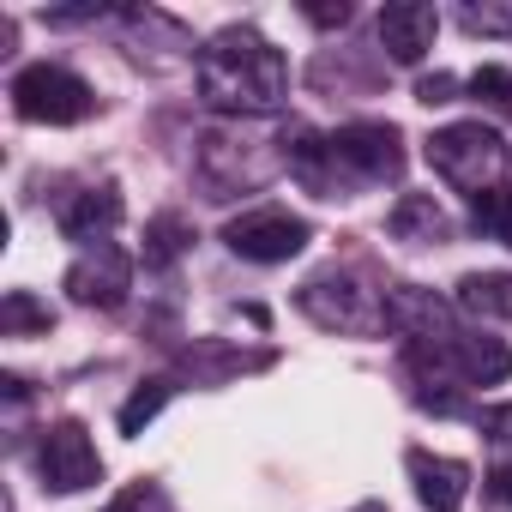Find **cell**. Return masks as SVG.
Returning a JSON list of instances; mask_svg holds the SVG:
<instances>
[{
    "label": "cell",
    "instance_id": "cell-1",
    "mask_svg": "<svg viewBox=\"0 0 512 512\" xmlns=\"http://www.w3.org/2000/svg\"><path fill=\"white\" fill-rule=\"evenodd\" d=\"M199 97L223 115H278L290 97V61L253 25H229L199 49Z\"/></svg>",
    "mask_w": 512,
    "mask_h": 512
},
{
    "label": "cell",
    "instance_id": "cell-2",
    "mask_svg": "<svg viewBox=\"0 0 512 512\" xmlns=\"http://www.w3.org/2000/svg\"><path fill=\"white\" fill-rule=\"evenodd\" d=\"M428 163H434V175L446 181V187H458V193H488V187H500V169H506V139L494 133V127H482V121H452V127H440V133H428Z\"/></svg>",
    "mask_w": 512,
    "mask_h": 512
},
{
    "label": "cell",
    "instance_id": "cell-3",
    "mask_svg": "<svg viewBox=\"0 0 512 512\" xmlns=\"http://www.w3.org/2000/svg\"><path fill=\"white\" fill-rule=\"evenodd\" d=\"M13 109L31 127H79L97 115V91L55 61H31L25 73H13Z\"/></svg>",
    "mask_w": 512,
    "mask_h": 512
},
{
    "label": "cell",
    "instance_id": "cell-4",
    "mask_svg": "<svg viewBox=\"0 0 512 512\" xmlns=\"http://www.w3.org/2000/svg\"><path fill=\"white\" fill-rule=\"evenodd\" d=\"M308 241H314L308 217H296L284 205H253V211L223 223V247L235 253V260H253V266H284Z\"/></svg>",
    "mask_w": 512,
    "mask_h": 512
},
{
    "label": "cell",
    "instance_id": "cell-5",
    "mask_svg": "<svg viewBox=\"0 0 512 512\" xmlns=\"http://www.w3.org/2000/svg\"><path fill=\"white\" fill-rule=\"evenodd\" d=\"M296 302H302V314L314 320V326H326V332H380L386 326V302H380V290H362L350 272H320V278H308L302 290H296Z\"/></svg>",
    "mask_w": 512,
    "mask_h": 512
},
{
    "label": "cell",
    "instance_id": "cell-6",
    "mask_svg": "<svg viewBox=\"0 0 512 512\" xmlns=\"http://www.w3.org/2000/svg\"><path fill=\"white\" fill-rule=\"evenodd\" d=\"M332 163L356 181H398L404 175V133L392 121H344L332 133Z\"/></svg>",
    "mask_w": 512,
    "mask_h": 512
},
{
    "label": "cell",
    "instance_id": "cell-7",
    "mask_svg": "<svg viewBox=\"0 0 512 512\" xmlns=\"http://www.w3.org/2000/svg\"><path fill=\"white\" fill-rule=\"evenodd\" d=\"M37 476L55 494H79V488L103 482V458H97V440L85 434V422L43 428V440H37Z\"/></svg>",
    "mask_w": 512,
    "mask_h": 512
},
{
    "label": "cell",
    "instance_id": "cell-8",
    "mask_svg": "<svg viewBox=\"0 0 512 512\" xmlns=\"http://www.w3.org/2000/svg\"><path fill=\"white\" fill-rule=\"evenodd\" d=\"M127 290H133V260L115 247V241H103V247H85L79 260L67 266V296L79 302V308H121L127 302Z\"/></svg>",
    "mask_w": 512,
    "mask_h": 512
},
{
    "label": "cell",
    "instance_id": "cell-9",
    "mask_svg": "<svg viewBox=\"0 0 512 512\" xmlns=\"http://www.w3.org/2000/svg\"><path fill=\"white\" fill-rule=\"evenodd\" d=\"M380 302H386V326H392L398 338H410V344H440V338H452V308H446L434 290H422V284H392V290H380Z\"/></svg>",
    "mask_w": 512,
    "mask_h": 512
},
{
    "label": "cell",
    "instance_id": "cell-10",
    "mask_svg": "<svg viewBox=\"0 0 512 512\" xmlns=\"http://www.w3.org/2000/svg\"><path fill=\"white\" fill-rule=\"evenodd\" d=\"M440 37V13L422 7V0H392L380 13V49L398 61V67H422V55L434 49Z\"/></svg>",
    "mask_w": 512,
    "mask_h": 512
},
{
    "label": "cell",
    "instance_id": "cell-11",
    "mask_svg": "<svg viewBox=\"0 0 512 512\" xmlns=\"http://www.w3.org/2000/svg\"><path fill=\"white\" fill-rule=\"evenodd\" d=\"M404 464H410L416 500H422L428 512H458V506H464V494H470V464H464V458H446V452L416 446Z\"/></svg>",
    "mask_w": 512,
    "mask_h": 512
},
{
    "label": "cell",
    "instance_id": "cell-12",
    "mask_svg": "<svg viewBox=\"0 0 512 512\" xmlns=\"http://www.w3.org/2000/svg\"><path fill=\"white\" fill-rule=\"evenodd\" d=\"M446 368L464 386H500V380H512V350H506V338H488V332L446 338Z\"/></svg>",
    "mask_w": 512,
    "mask_h": 512
},
{
    "label": "cell",
    "instance_id": "cell-13",
    "mask_svg": "<svg viewBox=\"0 0 512 512\" xmlns=\"http://www.w3.org/2000/svg\"><path fill=\"white\" fill-rule=\"evenodd\" d=\"M121 223V193L115 187H85L61 205V235L67 241H85V247H103L109 229Z\"/></svg>",
    "mask_w": 512,
    "mask_h": 512
},
{
    "label": "cell",
    "instance_id": "cell-14",
    "mask_svg": "<svg viewBox=\"0 0 512 512\" xmlns=\"http://www.w3.org/2000/svg\"><path fill=\"white\" fill-rule=\"evenodd\" d=\"M386 229H392L398 241H446V211H440L434 193H398Z\"/></svg>",
    "mask_w": 512,
    "mask_h": 512
},
{
    "label": "cell",
    "instance_id": "cell-15",
    "mask_svg": "<svg viewBox=\"0 0 512 512\" xmlns=\"http://www.w3.org/2000/svg\"><path fill=\"white\" fill-rule=\"evenodd\" d=\"M187 247H193V223H187L181 211H157V217L145 223V247H139V253H145L151 272H169Z\"/></svg>",
    "mask_w": 512,
    "mask_h": 512
},
{
    "label": "cell",
    "instance_id": "cell-16",
    "mask_svg": "<svg viewBox=\"0 0 512 512\" xmlns=\"http://www.w3.org/2000/svg\"><path fill=\"white\" fill-rule=\"evenodd\" d=\"M482 434H488V488L494 500L512 506V404L482 410Z\"/></svg>",
    "mask_w": 512,
    "mask_h": 512
},
{
    "label": "cell",
    "instance_id": "cell-17",
    "mask_svg": "<svg viewBox=\"0 0 512 512\" xmlns=\"http://www.w3.org/2000/svg\"><path fill=\"white\" fill-rule=\"evenodd\" d=\"M470 223H476V235H488V241L512 247V181H500V187L476 193V199H470Z\"/></svg>",
    "mask_w": 512,
    "mask_h": 512
},
{
    "label": "cell",
    "instance_id": "cell-18",
    "mask_svg": "<svg viewBox=\"0 0 512 512\" xmlns=\"http://www.w3.org/2000/svg\"><path fill=\"white\" fill-rule=\"evenodd\" d=\"M458 308H470V314H512V278H494V272L458 278Z\"/></svg>",
    "mask_w": 512,
    "mask_h": 512
},
{
    "label": "cell",
    "instance_id": "cell-19",
    "mask_svg": "<svg viewBox=\"0 0 512 512\" xmlns=\"http://www.w3.org/2000/svg\"><path fill=\"white\" fill-rule=\"evenodd\" d=\"M55 314L31 296V290H7V302H0V332L7 338H25V332H49Z\"/></svg>",
    "mask_w": 512,
    "mask_h": 512
},
{
    "label": "cell",
    "instance_id": "cell-20",
    "mask_svg": "<svg viewBox=\"0 0 512 512\" xmlns=\"http://www.w3.org/2000/svg\"><path fill=\"white\" fill-rule=\"evenodd\" d=\"M458 25L470 37H512V0H464Z\"/></svg>",
    "mask_w": 512,
    "mask_h": 512
},
{
    "label": "cell",
    "instance_id": "cell-21",
    "mask_svg": "<svg viewBox=\"0 0 512 512\" xmlns=\"http://www.w3.org/2000/svg\"><path fill=\"white\" fill-rule=\"evenodd\" d=\"M169 404V380H145L127 404H121V434H145V422Z\"/></svg>",
    "mask_w": 512,
    "mask_h": 512
},
{
    "label": "cell",
    "instance_id": "cell-22",
    "mask_svg": "<svg viewBox=\"0 0 512 512\" xmlns=\"http://www.w3.org/2000/svg\"><path fill=\"white\" fill-rule=\"evenodd\" d=\"M470 97L488 103L494 115H512V73L506 67H476L470 73Z\"/></svg>",
    "mask_w": 512,
    "mask_h": 512
},
{
    "label": "cell",
    "instance_id": "cell-23",
    "mask_svg": "<svg viewBox=\"0 0 512 512\" xmlns=\"http://www.w3.org/2000/svg\"><path fill=\"white\" fill-rule=\"evenodd\" d=\"M452 97H458V79H452V73H422V79H416V103L440 109V103H452Z\"/></svg>",
    "mask_w": 512,
    "mask_h": 512
},
{
    "label": "cell",
    "instance_id": "cell-24",
    "mask_svg": "<svg viewBox=\"0 0 512 512\" xmlns=\"http://www.w3.org/2000/svg\"><path fill=\"white\" fill-rule=\"evenodd\" d=\"M302 19L320 25V31H332V25H350V7H344V0H338V7H302Z\"/></svg>",
    "mask_w": 512,
    "mask_h": 512
},
{
    "label": "cell",
    "instance_id": "cell-25",
    "mask_svg": "<svg viewBox=\"0 0 512 512\" xmlns=\"http://www.w3.org/2000/svg\"><path fill=\"white\" fill-rule=\"evenodd\" d=\"M0 386H7V398H13V404H19V398H25V392H31V386H25V380H19V374H0Z\"/></svg>",
    "mask_w": 512,
    "mask_h": 512
},
{
    "label": "cell",
    "instance_id": "cell-26",
    "mask_svg": "<svg viewBox=\"0 0 512 512\" xmlns=\"http://www.w3.org/2000/svg\"><path fill=\"white\" fill-rule=\"evenodd\" d=\"M109 512H139V494H127V500H115Z\"/></svg>",
    "mask_w": 512,
    "mask_h": 512
}]
</instances>
